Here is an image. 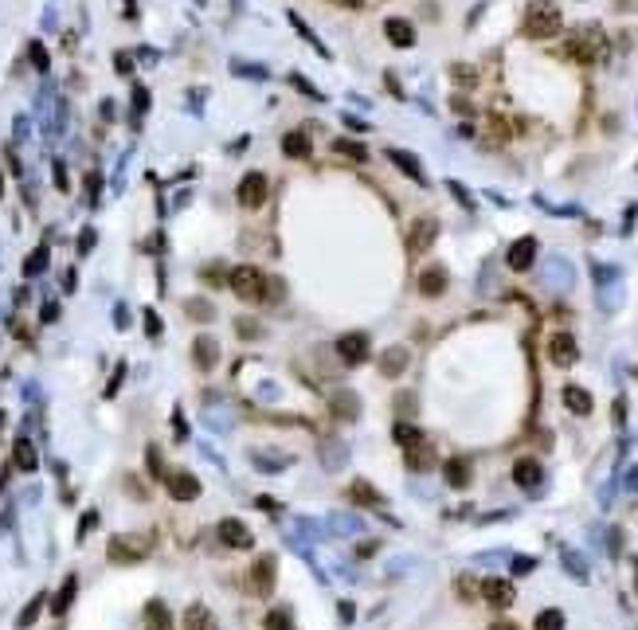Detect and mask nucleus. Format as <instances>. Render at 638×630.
<instances>
[{"mask_svg":"<svg viewBox=\"0 0 638 630\" xmlns=\"http://www.w3.org/2000/svg\"><path fill=\"white\" fill-rule=\"evenodd\" d=\"M192 356H196V364H200V368H211V364L219 361V345L211 341V337H196Z\"/></svg>","mask_w":638,"mask_h":630,"instance_id":"b1692460","label":"nucleus"},{"mask_svg":"<svg viewBox=\"0 0 638 630\" xmlns=\"http://www.w3.org/2000/svg\"><path fill=\"white\" fill-rule=\"evenodd\" d=\"M435 466V450H431L427 443H415V446H407V470H431Z\"/></svg>","mask_w":638,"mask_h":630,"instance_id":"4be33fe9","label":"nucleus"},{"mask_svg":"<svg viewBox=\"0 0 638 630\" xmlns=\"http://www.w3.org/2000/svg\"><path fill=\"white\" fill-rule=\"evenodd\" d=\"M403 368H407V349H388V353L380 356V372H384L388 380L400 376Z\"/></svg>","mask_w":638,"mask_h":630,"instance_id":"393cba45","label":"nucleus"},{"mask_svg":"<svg viewBox=\"0 0 638 630\" xmlns=\"http://www.w3.org/2000/svg\"><path fill=\"white\" fill-rule=\"evenodd\" d=\"M533 568H537V560H529V556H517V560H513V571H517V576H529Z\"/></svg>","mask_w":638,"mask_h":630,"instance_id":"4c0bfd02","label":"nucleus"},{"mask_svg":"<svg viewBox=\"0 0 638 630\" xmlns=\"http://www.w3.org/2000/svg\"><path fill=\"white\" fill-rule=\"evenodd\" d=\"M458 591H462V595H470V599H474V583H470V580H458Z\"/></svg>","mask_w":638,"mask_h":630,"instance_id":"37998d69","label":"nucleus"},{"mask_svg":"<svg viewBox=\"0 0 638 630\" xmlns=\"http://www.w3.org/2000/svg\"><path fill=\"white\" fill-rule=\"evenodd\" d=\"M482 595H486L489 607L505 611V607L513 603V583H509V580H486V583H482Z\"/></svg>","mask_w":638,"mask_h":630,"instance_id":"4468645a","label":"nucleus"},{"mask_svg":"<svg viewBox=\"0 0 638 630\" xmlns=\"http://www.w3.org/2000/svg\"><path fill=\"white\" fill-rule=\"evenodd\" d=\"M537 239L533 235H525V239H517V243L509 247V255H505V262H509V270H529L533 262H537Z\"/></svg>","mask_w":638,"mask_h":630,"instance_id":"1a4fd4ad","label":"nucleus"},{"mask_svg":"<svg viewBox=\"0 0 638 630\" xmlns=\"http://www.w3.org/2000/svg\"><path fill=\"white\" fill-rule=\"evenodd\" d=\"M384 35L395 43V47H412V43H415V28L407 24V20H400V16H392L384 24Z\"/></svg>","mask_w":638,"mask_h":630,"instance_id":"f3484780","label":"nucleus"},{"mask_svg":"<svg viewBox=\"0 0 638 630\" xmlns=\"http://www.w3.org/2000/svg\"><path fill=\"white\" fill-rule=\"evenodd\" d=\"M548 361H552L556 368H572V364L579 361L576 337L572 333H552V341H548Z\"/></svg>","mask_w":638,"mask_h":630,"instance_id":"20e7f679","label":"nucleus"},{"mask_svg":"<svg viewBox=\"0 0 638 630\" xmlns=\"http://www.w3.org/2000/svg\"><path fill=\"white\" fill-rule=\"evenodd\" d=\"M28 55H32V63H35L40 71H47V51H43L40 43H32V47H28Z\"/></svg>","mask_w":638,"mask_h":630,"instance_id":"e433bc0d","label":"nucleus"},{"mask_svg":"<svg viewBox=\"0 0 638 630\" xmlns=\"http://www.w3.org/2000/svg\"><path fill=\"white\" fill-rule=\"evenodd\" d=\"M75 588H79V583H75V576H67V580H63V588H59V595H55V603H51V611H55V614H63V611H67V607H71V599H75Z\"/></svg>","mask_w":638,"mask_h":630,"instance_id":"c756f323","label":"nucleus"},{"mask_svg":"<svg viewBox=\"0 0 638 630\" xmlns=\"http://www.w3.org/2000/svg\"><path fill=\"white\" fill-rule=\"evenodd\" d=\"M419 290H423L427 298H439V294L446 290V270H443V267H427V270L419 274Z\"/></svg>","mask_w":638,"mask_h":630,"instance_id":"aec40b11","label":"nucleus"},{"mask_svg":"<svg viewBox=\"0 0 638 630\" xmlns=\"http://www.w3.org/2000/svg\"><path fill=\"white\" fill-rule=\"evenodd\" d=\"M435 235H439V223H435V219H419V223L412 227V235H407V251H412V255H423L431 243H435Z\"/></svg>","mask_w":638,"mask_h":630,"instance_id":"f8f14e48","label":"nucleus"},{"mask_svg":"<svg viewBox=\"0 0 638 630\" xmlns=\"http://www.w3.org/2000/svg\"><path fill=\"white\" fill-rule=\"evenodd\" d=\"M443 470H446V486H454V489L470 486V462H466V458H451Z\"/></svg>","mask_w":638,"mask_h":630,"instance_id":"5701e85b","label":"nucleus"},{"mask_svg":"<svg viewBox=\"0 0 638 630\" xmlns=\"http://www.w3.org/2000/svg\"><path fill=\"white\" fill-rule=\"evenodd\" d=\"M12 458H16V466H20V470H24V474H32V470H35V462H40V458H35V446L28 443V438H20V443H16V450H12Z\"/></svg>","mask_w":638,"mask_h":630,"instance_id":"bb28decb","label":"nucleus"},{"mask_svg":"<svg viewBox=\"0 0 638 630\" xmlns=\"http://www.w3.org/2000/svg\"><path fill=\"white\" fill-rule=\"evenodd\" d=\"M185 313H188V317H192V321H211V317H216V310H211L208 302H200V298H192V302H185Z\"/></svg>","mask_w":638,"mask_h":630,"instance_id":"473e14b6","label":"nucleus"},{"mask_svg":"<svg viewBox=\"0 0 638 630\" xmlns=\"http://www.w3.org/2000/svg\"><path fill=\"white\" fill-rule=\"evenodd\" d=\"M43 599H47V595H35L32 603H28L24 611H20V619H16V626H20V630H28L35 619H40V611H43Z\"/></svg>","mask_w":638,"mask_h":630,"instance_id":"7c9ffc66","label":"nucleus"},{"mask_svg":"<svg viewBox=\"0 0 638 630\" xmlns=\"http://www.w3.org/2000/svg\"><path fill=\"white\" fill-rule=\"evenodd\" d=\"M290 83H294L298 91H306V94H310V98H321V91L310 83V78H302V75H290Z\"/></svg>","mask_w":638,"mask_h":630,"instance_id":"c9c22d12","label":"nucleus"},{"mask_svg":"<svg viewBox=\"0 0 638 630\" xmlns=\"http://www.w3.org/2000/svg\"><path fill=\"white\" fill-rule=\"evenodd\" d=\"M227 286L236 290L243 302H262V290H267V274L255 267H236L227 274Z\"/></svg>","mask_w":638,"mask_h":630,"instance_id":"7ed1b4c3","label":"nucleus"},{"mask_svg":"<svg viewBox=\"0 0 638 630\" xmlns=\"http://www.w3.org/2000/svg\"><path fill=\"white\" fill-rule=\"evenodd\" d=\"M145 329H149V333H153V337H157V333H161V321H157V313H145Z\"/></svg>","mask_w":638,"mask_h":630,"instance_id":"79ce46f5","label":"nucleus"},{"mask_svg":"<svg viewBox=\"0 0 638 630\" xmlns=\"http://www.w3.org/2000/svg\"><path fill=\"white\" fill-rule=\"evenodd\" d=\"M349 494H353V501H369V505H384V497L376 494V489L369 486V482H353V489H349Z\"/></svg>","mask_w":638,"mask_h":630,"instance_id":"2f4dec72","label":"nucleus"},{"mask_svg":"<svg viewBox=\"0 0 638 630\" xmlns=\"http://www.w3.org/2000/svg\"><path fill=\"white\" fill-rule=\"evenodd\" d=\"M513 482L525 486V489L540 486V462H537V458H521V462L513 466Z\"/></svg>","mask_w":638,"mask_h":630,"instance_id":"6ab92c4d","label":"nucleus"},{"mask_svg":"<svg viewBox=\"0 0 638 630\" xmlns=\"http://www.w3.org/2000/svg\"><path fill=\"white\" fill-rule=\"evenodd\" d=\"M337 356H341L344 364H364V361H369V337H364V333L337 337Z\"/></svg>","mask_w":638,"mask_h":630,"instance_id":"423d86ee","label":"nucleus"},{"mask_svg":"<svg viewBox=\"0 0 638 630\" xmlns=\"http://www.w3.org/2000/svg\"><path fill=\"white\" fill-rule=\"evenodd\" d=\"M267 630H294V622L286 611H267Z\"/></svg>","mask_w":638,"mask_h":630,"instance_id":"f704fd0d","label":"nucleus"},{"mask_svg":"<svg viewBox=\"0 0 638 630\" xmlns=\"http://www.w3.org/2000/svg\"><path fill=\"white\" fill-rule=\"evenodd\" d=\"M216 537L224 540L227 548H251V544H255L251 529H247L243 521H236V517H227V521H219V525H216Z\"/></svg>","mask_w":638,"mask_h":630,"instance_id":"0eeeda50","label":"nucleus"},{"mask_svg":"<svg viewBox=\"0 0 638 630\" xmlns=\"http://www.w3.org/2000/svg\"><path fill=\"white\" fill-rule=\"evenodd\" d=\"M236 333H239V337H259L262 329L255 325V321H236Z\"/></svg>","mask_w":638,"mask_h":630,"instance_id":"58836bf2","label":"nucleus"},{"mask_svg":"<svg viewBox=\"0 0 638 630\" xmlns=\"http://www.w3.org/2000/svg\"><path fill=\"white\" fill-rule=\"evenodd\" d=\"M282 153L286 157H294V161H306L310 157V137H306L302 129H290V134L282 137Z\"/></svg>","mask_w":638,"mask_h":630,"instance_id":"412c9836","label":"nucleus"},{"mask_svg":"<svg viewBox=\"0 0 638 630\" xmlns=\"http://www.w3.org/2000/svg\"><path fill=\"white\" fill-rule=\"evenodd\" d=\"M392 438L403 446V450H407V446H415V443H423V435L412 427V423H395V427H392Z\"/></svg>","mask_w":638,"mask_h":630,"instance_id":"cd10ccee","label":"nucleus"},{"mask_svg":"<svg viewBox=\"0 0 638 630\" xmlns=\"http://www.w3.org/2000/svg\"><path fill=\"white\" fill-rule=\"evenodd\" d=\"M451 75H454V83H474V78H478V75H474L470 67H462V63H458V67L451 71Z\"/></svg>","mask_w":638,"mask_h":630,"instance_id":"a19ab883","label":"nucleus"},{"mask_svg":"<svg viewBox=\"0 0 638 630\" xmlns=\"http://www.w3.org/2000/svg\"><path fill=\"white\" fill-rule=\"evenodd\" d=\"M145 552H149V540H141V544H129L126 537L110 540V560L114 564H129V560H137V556H145Z\"/></svg>","mask_w":638,"mask_h":630,"instance_id":"2eb2a0df","label":"nucleus"},{"mask_svg":"<svg viewBox=\"0 0 638 630\" xmlns=\"http://www.w3.org/2000/svg\"><path fill=\"white\" fill-rule=\"evenodd\" d=\"M564 28V12L556 8L552 0H533L525 8V35L529 40H552Z\"/></svg>","mask_w":638,"mask_h":630,"instance_id":"f257e3e1","label":"nucleus"},{"mask_svg":"<svg viewBox=\"0 0 638 630\" xmlns=\"http://www.w3.org/2000/svg\"><path fill=\"white\" fill-rule=\"evenodd\" d=\"M333 407L344 415V419H353V415H356V395L353 392H337L333 395Z\"/></svg>","mask_w":638,"mask_h":630,"instance_id":"72a5a7b5","label":"nucleus"},{"mask_svg":"<svg viewBox=\"0 0 638 630\" xmlns=\"http://www.w3.org/2000/svg\"><path fill=\"white\" fill-rule=\"evenodd\" d=\"M43 262H47V251H35L32 259H28L24 270H28V274H35V270H43Z\"/></svg>","mask_w":638,"mask_h":630,"instance_id":"ea45409f","label":"nucleus"},{"mask_svg":"<svg viewBox=\"0 0 638 630\" xmlns=\"http://www.w3.org/2000/svg\"><path fill=\"white\" fill-rule=\"evenodd\" d=\"M145 630H173L168 607L161 603V599H149V603H145Z\"/></svg>","mask_w":638,"mask_h":630,"instance_id":"a211bd4d","label":"nucleus"},{"mask_svg":"<svg viewBox=\"0 0 638 630\" xmlns=\"http://www.w3.org/2000/svg\"><path fill=\"white\" fill-rule=\"evenodd\" d=\"M560 399H564V407H568L572 415H591V407H596V399H591V392H584V387H576V384H568L560 392Z\"/></svg>","mask_w":638,"mask_h":630,"instance_id":"ddd939ff","label":"nucleus"},{"mask_svg":"<svg viewBox=\"0 0 638 630\" xmlns=\"http://www.w3.org/2000/svg\"><path fill=\"white\" fill-rule=\"evenodd\" d=\"M568 55L579 63H596L607 55V43H603V32L599 28H579V35H572L568 43Z\"/></svg>","mask_w":638,"mask_h":630,"instance_id":"f03ea898","label":"nucleus"},{"mask_svg":"<svg viewBox=\"0 0 638 630\" xmlns=\"http://www.w3.org/2000/svg\"><path fill=\"white\" fill-rule=\"evenodd\" d=\"M388 161L400 168L403 177H412L415 185H427V173L419 168V157H415V153H407V149H388Z\"/></svg>","mask_w":638,"mask_h":630,"instance_id":"9b49d317","label":"nucleus"},{"mask_svg":"<svg viewBox=\"0 0 638 630\" xmlns=\"http://www.w3.org/2000/svg\"><path fill=\"white\" fill-rule=\"evenodd\" d=\"M168 494L177 497V501H196L200 497V482H196V474L177 470V474H168Z\"/></svg>","mask_w":638,"mask_h":630,"instance_id":"9d476101","label":"nucleus"},{"mask_svg":"<svg viewBox=\"0 0 638 630\" xmlns=\"http://www.w3.org/2000/svg\"><path fill=\"white\" fill-rule=\"evenodd\" d=\"M333 153H337V157H349V161H369V149H364L361 141H349V137H337Z\"/></svg>","mask_w":638,"mask_h":630,"instance_id":"a878e982","label":"nucleus"},{"mask_svg":"<svg viewBox=\"0 0 638 630\" xmlns=\"http://www.w3.org/2000/svg\"><path fill=\"white\" fill-rule=\"evenodd\" d=\"M236 200L243 204V208H262V204H267V177H262V173H247V177L239 180Z\"/></svg>","mask_w":638,"mask_h":630,"instance_id":"39448f33","label":"nucleus"},{"mask_svg":"<svg viewBox=\"0 0 638 630\" xmlns=\"http://www.w3.org/2000/svg\"><path fill=\"white\" fill-rule=\"evenodd\" d=\"M619 8H630V0H619Z\"/></svg>","mask_w":638,"mask_h":630,"instance_id":"c03bdc74","label":"nucleus"},{"mask_svg":"<svg viewBox=\"0 0 638 630\" xmlns=\"http://www.w3.org/2000/svg\"><path fill=\"white\" fill-rule=\"evenodd\" d=\"M274 568H278L274 556H259V560H255V568H251V591L255 595H270V588H274Z\"/></svg>","mask_w":638,"mask_h":630,"instance_id":"6e6552de","label":"nucleus"},{"mask_svg":"<svg viewBox=\"0 0 638 630\" xmlns=\"http://www.w3.org/2000/svg\"><path fill=\"white\" fill-rule=\"evenodd\" d=\"M180 630H216V614H211L204 603H192V607L185 611V622H180Z\"/></svg>","mask_w":638,"mask_h":630,"instance_id":"dca6fc26","label":"nucleus"},{"mask_svg":"<svg viewBox=\"0 0 638 630\" xmlns=\"http://www.w3.org/2000/svg\"><path fill=\"white\" fill-rule=\"evenodd\" d=\"M533 630H564V611H556V607L540 611L537 622H533Z\"/></svg>","mask_w":638,"mask_h":630,"instance_id":"c85d7f7f","label":"nucleus"}]
</instances>
